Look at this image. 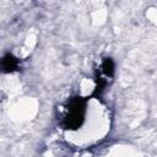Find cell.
I'll use <instances>...</instances> for the list:
<instances>
[{"label": "cell", "mask_w": 157, "mask_h": 157, "mask_svg": "<svg viewBox=\"0 0 157 157\" xmlns=\"http://www.w3.org/2000/svg\"><path fill=\"white\" fill-rule=\"evenodd\" d=\"M114 71H115L114 60L110 56L103 58V60L101 63V66H99V74L105 78H110V77L114 76Z\"/></svg>", "instance_id": "3957f363"}, {"label": "cell", "mask_w": 157, "mask_h": 157, "mask_svg": "<svg viewBox=\"0 0 157 157\" xmlns=\"http://www.w3.org/2000/svg\"><path fill=\"white\" fill-rule=\"evenodd\" d=\"M20 67V60L12 53H6L1 59V70L5 74H11L17 71Z\"/></svg>", "instance_id": "7a4b0ae2"}, {"label": "cell", "mask_w": 157, "mask_h": 157, "mask_svg": "<svg viewBox=\"0 0 157 157\" xmlns=\"http://www.w3.org/2000/svg\"><path fill=\"white\" fill-rule=\"evenodd\" d=\"M88 97L74 96L67 101L65 113L61 120V126L65 130L75 131L82 126L86 118Z\"/></svg>", "instance_id": "6da1fadb"}]
</instances>
